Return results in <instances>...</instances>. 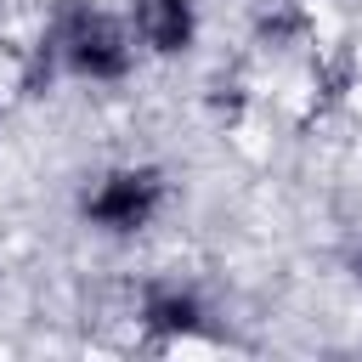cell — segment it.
<instances>
[{
  "label": "cell",
  "mask_w": 362,
  "mask_h": 362,
  "mask_svg": "<svg viewBox=\"0 0 362 362\" xmlns=\"http://www.w3.org/2000/svg\"><path fill=\"white\" fill-rule=\"evenodd\" d=\"M136 34L153 51H181L192 34V0H136Z\"/></svg>",
  "instance_id": "cell-3"
},
{
  "label": "cell",
  "mask_w": 362,
  "mask_h": 362,
  "mask_svg": "<svg viewBox=\"0 0 362 362\" xmlns=\"http://www.w3.org/2000/svg\"><path fill=\"white\" fill-rule=\"evenodd\" d=\"M62 51H68L74 74H90V79H107V74H119V68L130 62V40H124V28L107 23V17H96V11L68 23Z\"/></svg>",
  "instance_id": "cell-1"
},
{
  "label": "cell",
  "mask_w": 362,
  "mask_h": 362,
  "mask_svg": "<svg viewBox=\"0 0 362 362\" xmlns=\"http://www.w3.org/2000/svg\"><path fill=\"white\" fill-rule=\"evenodd\" d=\"M153 204H158V181H153L147 170H119V175H107V181L96 187L90 215H96L102 226H113V232H130V226H141V221L153 215Z\"/></svg>",
  "instance_id": "cell-2"
}]
</instances>
